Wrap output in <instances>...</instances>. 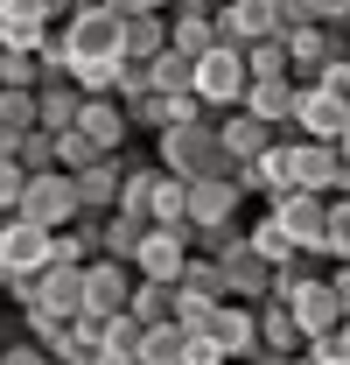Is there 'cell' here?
<instances>
[{
    "mask_svg": "<svg viewBox=\"0 0 350 365\" xmlns=\"http://www.w3.org/2000/svg\"><path fill=\"white\" fill-rule=\"evenodd\" d=\"M295 365H322V359H315V351H308V344H302V351H295Z\"/></svg>",
    "mask_w": 350,
    "mask_h": 365,
    "instance_id": "obj_52",
    "label": "cell"
},
{
    "mask_svg": "<svg viewBox=\"0 0 350 365\" xmlns=\"http://www.w3.org/2000/svg\"><path fill=\"white\" fill-rule=\"evenodd\" d=\"M127 295H133V267L98 253V260L85 267V309H78V317L105 323V317H120V309H127Z\"/></svg>",
    "mask_w": 350,
    "mask_h": 365,
    "instance_id": "obj_9",
    "label": "cell"
},
{
    "mask_svg": "<svg viewBox=\"0 0 350 365\" xmlns=\"http://www.w3.org/2000/svg\"><path fill=\"white\" fill-rule=\"evenodd\" d=\"M56 36L49 0H0V49H43Z\"/></svg>",
    "mask_w": 350,
    "mask_h": 365,
    "instance_id": "obj_15",
    "label": "cell"
},
{
    "mask_svg": "<svg viewBox=\"0 0 350 365\" xmlns=\"http://www.w3.org/2000/svg\"><path fill=\"white\" fill-rule=\"evenodd\" d=\"M344 127H350V106L336 98V91H322V85H302V106H295V134L302 140H344Z\"/></svg>",
    "mask_w": 350,
    "mask_h": 365,
    "instance_id": "obj_14",
    "label": "cell"
},
{
    "mask_svg": "<svg viewBox=\"0 0 350 365\" xmlns=\"http://www.w3.org/2000/svg\"><path fill=\"white\" fill-rule=\"evenodd\" d=\"M315 85H322V91H336V98L350 106V56H336V63H322V78H315Z\"/></svg>",
    "mask_w": 350,
    "mask_h": 365,
    "instance_id": "obj_47",
    "label": "cell"
},
{
    "mask_svg": "<svg viewBox=\"0 0 350 365\" xmlns=\"http://www.w3.org/2000/svg\"><path fill=\"white\" fill-rule=\"evenodd\" d=\"M295 106H302V78H253L245 85V113H260L273 134H295Z\"/></svg>",
    "mask_w": 350,
    "mask_h": 365,
    "instance_id": "obj_18",
    "label": "cell"
},
{
    "mask_svg": "<svg viewBox=\"0 0 350 365\" xmlns=\"http://www.w3.org/2000/svg\"><path fill=\"white\" fill-rule=\"evenodd\" d=\"M329 281H336V302H344V317H350V260H336V274H329Z\"/></svg>",
    "mask_w": 350,
    "mask_h": 365,
    "instance_id": "obj_50",
    "label": "cell"
},
{
    "mask_svg": "<svg viewBox=\"0 0 350 365\" xmlns=\"http://www.w3.org/2000/svg\"><path fill=\"white\" fill-rule=\"evenodd\" d=\"M21 190H28V169L21 162H0V218L21 211Z\"/></svg>",
    "mask_w": 350,
    "mask_h": 365,
    "instance_id": "obj_43",
    "label": "cell"
},
{
    "mask_svg": "<svg viewBox=\"0 0 350 365\" xmlns=\"http://www.w3.org/2000/svg\"><path fill=\"white\" fill-rule=\"evenodd\" d=\"M78 106H85V91L70 78H49V85H36V127L43 134H70L78 127Z\"/></svg>",
    "mask_w": 350,
    "mask_h": 365,
    "instance_id": "obj_23",
    "label": "cell"
},
{
    "mask_svg": "<svg viewBox=\"0 0 350 365\" xmlns=\"http://www.w3.org/2000/svg\"><path fill=\"white\" fill-rule=\"evenodd\" d=\"M245 239H253V253H260V260H273V267H287V260H302V246H295V232L280 225L273 211H266L260 225H245Z\"/></svg>",
    "mask_w": 350,
    "mask_h": 365,
    "instance_id": "obj_29",
    "label": "cell"
},
{
    "mask_svg": "<svg viewBox=\"0 0 350 365\" xmlns=\"http://www.w3.org/2000/svg\"><path fill=\"white\" fill-rule=\"evenodd\" d=\"M182 344H189V330H182V323H147L133 359H140V365H182Z\"/></svg>",
    "mask_w": 350,
    "mask_h": 365,
    "instance_id": "obj_30",
    "label": "cell"
},
{
    "mask_svg": "<svg viewBox=\"0 0 350 365\" xmlns=\"http://www.w3.org/2000/svg\"><path fill=\"white\" fill-rule=\"evenodd\" d=\"M56 43L70 49V63H98V56H127V14H112L105 0H85L70 21H56ZM78 78V71H70Z\"/></svg>",
    "mask_w": 350,
    "mask_h": 365,
    "instance_id": "obj_2",
    "label": "cell"
},
{
    "mask_svg": "<svg viewBox=\"0 0 350 365\" xmlns=\"http://www.w3.org/2000/svg\"><path fill=\"white\" fill-rule=\"evenodd\" d=\"M238 182H245V197H266V204L287 197V190H295V176H287V134L273 140L266 155H253V162L238 169Z\"/></svg>",
    "mask_w": 350,
    "mask_h": 365,
    "instance_id": "obj_22",
    "label": "cell"
},
{
    "mask_svg": "<svg viewBox=\"0 0 350 365\" xmlns=\"http://www.w3.org/2000/svg\"><path fill=\"white\" fill-rule=\"evenodd\" d=\"M112 14H169V0H105Z\"/></svg>",
    "mask_w": 350,
    "mask_h": 365,
    "instance_id": "obj_48",
    "label": "cell"
},
{
    "mask_svg": "<svg viewBox=\"0 0 350 365\" xmlns=\"http://www.w3.org/2000/svg\"><path fill=\"white\" fill-rule=\"evenodd\" d=\"M266 211H273L280 225L295 232V246H302V253H315V260H322V225H329V197H315V190H287V197H273Z\"/></svg>",
    "mask_w": 350,
    "mask_h": 365,
    "instance_id": "obj_10",
    "label": "cell"
},
{
    "mask_svg": "<svg viewBox=\"0 0 350 365\" xmlns=\"http://www.w3.org/2000/svg\"><path fill=\"white\" fill-rule=\"evenodd\" d=\"M91 162H98V148H91L78 127H70V134H56V169H63V176H78V169H91Z\"/></svg>",
    "mask_w": 350,
    "mask_h": 365,
    "instance_id": "obj_40",
    "label": "cell"
},
{
    "mask_svg": "<svg viewBox=\"0 0 350 365\" xmlns=\"http://www.w3.org/2000/svg\"><path fill=\"white\" fill-rule=\"evenodd\" d=\"M218 140H224V162H231V169H245V162H253V155H266V148H273V127H266L260 113H245V106H231V113H218Z\"/></svg>",
    "mask_w": 350,
    "mask_h": 365,
    "instance_id": "obj_17",
    "label": "cell"
},
{
    "mask_svg": "<svg viewBox=\"0 0 350 365\" xmlns=\"http://www.w3.org/2000/svg\"><path fill=\"white\" fill-rule=\"evenodd\" d=\"M147 218H154V225H189V182L161 169V176H154V204H147Z\"/></svg>",
    "mask_w": 350,
    "mask_h": 365,
    "instance_id": "obj_31",
    "label": "cell"
},
{
    "mask_svg": "<svg viewBox=\"0 0 350 365\" xmlns=\"http://www.w3.org/2000/svg\"><path fill=\"white\" fill-rule=\"evenodd\" d=\"M98 260V218L91 211H78L70 225L56 232V246H49V267H91Z\"/></svg>",
    "mask_w": 350,
    "mask_h": 365,
    "instance_id": "obj_24",
    "label": "cell"
},
{
    "mask_svg": "<svg viewBox=\"0 0 350 365\" xmlns=\"http://www.w3.org/2000/svg\"><path fill=\"white\" fill-rule=\"evenodd\" d=\"M147 85L161 91V98H182V91H196V63L175 56V49H161V56L147 63Z\"/></svg>",
    "mask_w": 350,
    "mask_h": 365,
    "instance_id": "obj_32",
    "label": "cell"
},
{
    "mask_svg": "<svg viewBox=\"0 0 350 365\" xmlns=\"http://www.w3.org/2000/svg\"><path fill=\"white\" fill-rule=\"evenodd\" d=\"M147 91H154V85H147V63H133V56H127V63H120V91H112V98L133 106V98H147Z\"/></svg>",
    "mask_w": 350,
    "mask_h": 365,
    "instance_id": "obj_44",
    "label": "cell"
},
{
    "mask_svg": "<svg viewBox=\"0 0 350 365\" xmlns=\"http://www.w3.org/2000/svg\"><path fill=\"white\" fill-rule=\"evenodd\" d=\"M287 21H308L302 0H218V43L253 49L266 36H280Z\"/></svg>",
    "mask_w": 350,
    "mask_h": 365,
    "instance_id": "obj_3",
    "label": "cell"
},
{
    "mask_svg": "<svg viewBox=\"0 0 350 365\" xmlns=\"http://www.w3.org/2000/svg\"><path fill=\"white\" fill-rule=\"evenodd\" d=\"M28 127H36V91H0V134L21 140Z\"/></svg>",
    "mask_w": 350,
    "mask_h": 365,
    "instance_id": "obj_37",
    "label": "cell"
},
{
    "mask_svg": "<svg viewBox=\"0 0 350 365\" xmlns=\"http://www.w3.org/2000/svg\"><path fill=\"white\" fill-rule=\"evenodd\" d=\"M154 162H161L169 176H182V182H196V176H218V169H231V162H224V140H218V113L161 127V134H154Z\"/></svg>",
    "mask_w": 350,
    "mask_h": 365,
    "instance_id": "obj_1",
    "label": "cell"
},
{
    "mask_svg": "<svg viewBox=\"0 0 350 365\" xmlns=\"http://www.w3.org/2000/svg\"><path fill=\"white\" fill-rule=\"evenodd\" d=\"M218 267H224V288H231V302H266V295H273V260H260V253H253V239L224 246Z\"/></svg>",
    "mask_w": 350,
    "mask_h": 365,
    "instance_id": "obj_13",
    "label": "cell"
},
{
    "mask_svg": "<svg viewBox=\"0 0 350 365\" xmlns=\"http://www.w3.org/2000/svg\"><path fill=\"white\" fill-rule=\"evenodd\" d=\"M14 162H21L28 176H43V169H56V134H43V127H28V134H21V148H14Z\"/></svg>",
    "mask_w": 350,
    "mask_h": 365,
    "instance_id": "obj_39",
    "label": "cell"
},
{
    "mask_svg": "<svg viewBox=\"0 0 350 365\" xmlns=\"http://www.w3.org/2000/svg\"><path fill=\"white\" fill-rule=\"evenodd\" d=\"M245 85H253V71H245V49H203L196 56V98L211 106V113H231V106H245Z\"/></svg>",
    "mask_w": 350,
    "mask_h": 365,
    "instance_id": "obj_5",
    "label": "cell"
},
{
    "mask_svg": "<svg viewBox=\"0 0 350 365\" xmlns=\"http://www.w3.org/2000/svg\"><path fill=\"white\" fill-rule=\"evenodd\" d=\"M238 204H245L238 169H218V176L189 182V225H224V218H238Z\"/></svg>",
    "mask_w": 350,
    "mask_h": 365,
    "instance_id": "obj_12",
    "label": "cell"
},
{
    "mask_svg": "<svg viewBox=\"0 0 350 365\" xmlns=\"http://www.w3.org/2000/svg\"><path fill=\"white\" fill-rule=\"evenodd\" d=\"M238 239H245L238 218H224V225H196V253H211V260H218L224 246H238Z\"/></svg>",
    "mask_w": 350,
    "mask_h": 365,
    "instance_id": "obj_41",
    "label": "cell"
},
{
    "mask_svg": "<svg viewBox=\"0 0 350 365\" xmlns=\"http://www.w3.org/2000/svg\"><path fill=\"white\" fill-rule=\"evenodd\" d=\"M322 260H350V197H329V225H322Z\"/></svg>",
    "mask_w": 350,
    "mask_h": 365,
    "instance_id": "obj_38",
    "label": "cell"
},
{
    "mask_svg": "<svg viewBox=\"0 0 350 365\" xmlns=\"http://www.w3.org/2000/svg\"><path fill=\"white\" fill-rule=\"evenodd\" d=\"M78 134H85L98 155H127V140H133L127 106H120V98H85V106H78Z\"/></svg>",
    "mask_w": 350,
    "mask_h": 365,
    "instance_id": "obj_19",
    "label": "cell"
},
{
    "mask_svg": "<svg viewBox=\"0 0 350 365\" xmlns=\"http://www.w3.org/2000/svg\"><path fill=\"white\" fill-rule=\"evenodd\" d=\"M253 309H260V344H266V351H302V344H308L287 302H273V295H266V302H253Z\"/></svg>",
    "mask_w": 350,
    "mask_h": 365,
    "instance_id": "obj_27",
    "label": "cell"
},
{
    "mask_svg": "<svg viewBox=\"0 0 350 365\" xmlns=\"http://www.w3.org/2000/svg\"><path fill=\"white\" fill-rule=\"evenodd\" d=\"M120 63H127V56H98V63H78V78H70V85L85 91V98H112V91H120Z\"/></svg>",
    "mask_w": 350,
    "mask_h": 365,
    "instance_id": "obj_36",
    "label": "cell"
},
{
    "mask_svg": "<svg viewBox=\"0 0 350 365\" xmlns=\"http://www.w3.org/2000/svg\"><path fill=\"white\" fill-rule=\"evenodd\" d=\"M21 309H49V317H78V309H85V267H43Z\"/></svg>",
    "mask_w": 350,
    "mask_h": 365,
    "instance_id": "obj_20",
    "label": "cell"
},
{
    "mask_svg": "<svg viewBox=\"0 0 350 365\" xmlns=\"http://www.w3.org/2000/svg\"><path fill=\"white\" fill-rule=\"evenodd\" d=\"M238 365H295V351H266V344H260V351H245Z\"/></svg>",
    "mask_w": 350,
    "mask_h": 365,
    "instance_id": "obj_49",
    "label": "cell"
},
{
    "mask_svg": "<svg viewBox=\"0 0 350 365\" xmlns=\"http://www.w3.org/2000/svg\"><path fill=\"white\" fill-rule=\"evenodd\" d=\"M189 253H196V225H147L140 253H133V274L140 281H182Z\"/></svg>",
    "mask_w": 350,
    "mask_h": 365,
    "instance_id": "obj_6",
    "label": "cell"
},
{
    "mask_svg": "<svg viewBox=\"0 0 350 365\" xmlns=\"http://www.w3.org/2000/svg\"><path fill=\"white\" fill-rule=\"evenodd\" d=\"M182 365H231V359L211 344V330H189V344H182Z\"/></svg>",
    "mask_w": 350,
    "mask_h": 365,
    "instance_id": "obj_46",
    "label": "cell"
},
{
    "mask_svg": "<svg viewBox=\"0 0 350 365\" xmlns=\"http://www.w3.org/2000/svg\"><path fill=\"white\" fill-rule=\"evenodd\" d=\"M203 330H211V344H218L231 365L245 359V351H260V309H253V302H218Z\"/></svg>",
    "mask_w": 350,
    "mask_h": 365,
    "instance_id": "obj_16",
    "label": "cell"
},
{
    "mask_svg": "<svg viewBox=\"0 0 350 365\" xmlns=\"http://www.w3.org/2000/svg\"><path fill=\"white\" fill-rule=\"evenodd\" d=\"M245 71H253V78H295V56H287L280 36H266V43L245 49Z\"/></svg>",
    "mask_w": 350,
    "mask_h": 365,
    "instance_id": "obj_35",
    "label": "cell"
},
{
    "mask_svg": "<svg viewBox=\"0 0 350 365\" xmlns=\"http://www.w3.org/2000/svg\"><path fill=\"white\" fill-rule=\"evenodd\" d=\"M169 49V14H127V56L133 63H154Z\"/></svg>",
    "mask_w": 350,
    "mask_h": 365,
    "instance_id": "obj_28",
    "label": "cell"
},
{
    "mask_svg": "<svg viewBox=\"0 0 350 365\" xmlns=\"http://www.w3.org/2000/svg\"><path fill=\"white\" fill-rule=\"evenodd\" d=\"M14 218H28V225H43V232H63L70 218H78V182L63 176V169L28 176V190H21V211H14Z\"/></svg>",
    "mask_w": 350,
    "mask_h": 365,
    "instance_id": "obj_7",
    "label": "cell"
},
{
    "mask_svg": "<svg viewBox=\"0 0 350 365\" xmlns=\"http://www.w3.org/2000/svg\"><path fill=\"white\" fill-rule=\"evenodd\" d=\"M78 211H91V218H105L112 204H120V182H127V155H98L91 169H78Z\"/></svg>",
    "mask_w": 350,
    "mask_h": 365,
    "instance_id": "obj_21",
    "label": "cell"
},
{
    "mask_svg": "<svg viewBox=\"0 0 350 365\" xmlns=\"http://www.w3.org/2000/svg\"><path fill=\"white\" fill-rule=\"evenodd\" d=\"M336 148H344V162H350V127H344V140H336Z\"/></svg>",
    "mask_w": 350,
    "mask_h": 365,
    "instance_id": "obj_53",
    "label": "cell"
},
{
    "mask_svg": "<svg viewBox=\"0 0 350 365\" xmlns=\"http://www.w3.org/2000/svg\"><path fill=\"white\" fill-rule=\"evenodd\" d=\"M287 176H295V190H315V197H336V176H344V148H329V140H302V134H287Z\"/></svg>",
    "mask_w": 350,
    "mask_h": 365,
    "instance_id": "obj_8",
    "label": "cell"
},
{
    "mask_svg": "<svg viewBox=\"0 0 350 365\" xmlns=\"http://www.w3.org/2000/svg\"><path fill=\"white\" fill-rule=\"evenodd\" d=\"M43 85V56L36 49H0V91H36Z\"/></svg>",
    "mask_w": 350,
    "mask_h": 365,
    "instance_id": "obj_34",
    "label": "cell"
},
{
    "mask_svg": "<svg viewBox=\"0 0 350 365\" xmlns=\"http://www.w3.org/2000/svg\"><path fill=\"white\" fill-rule=\"evenodd\" d=\"M127 317L140 323V330H147V323H175V281H140V274H133Z\"/></svg>",
    "mask_w": 350,
    "mask_h": 365,
    "instance_id": "obj_26",
    "label": "cell"
},
{
    "mask_svg": "<svg viewBox=\"0 0 350 365\" xmlns=\"http://www.w3.org/2000/svg\"><path fill=\"white\" fill-rule=\"evenodd\" d=\"M147 225H154V218H133V211H105V218H98V253H105V260H127V267H133V253H140Z\"/></svg>",
    "mask_w": 350,
    "mask_h": 365,
    "instance_id": "obj_25",
    "label": "cell"
},
{
    "mask_svg": "<svg viewBox=\"0 0 350 365\" xmlns=\"http://www.w3.org/2000/svg\"><path fill=\"white\" fill-rule=\"evenodd\" d=\"M189 98V91H182ZM182 98H161V91H147V98H133L127 106V127L133 134H161V127H175V113H182Z\"/></svg>",
    "mask_w": 350,
    "mask_h": 365,
    "instance_id": "obj_33",
    "label": "cell"
},
{
    "mask_svg": "<svg viewBox=\"0 0 350 365\" xmlns=\"http://www.w3.org/2000/svg\"><path fill=\"white\" fill-rule=\"evenodd\" d=\"M14 148H21V140H7V134H0V162H14Z\"/></svg>",
    "mask_w": 350,
    "mask_h": 365,
    "instance_id": "obj_51",
    "label": "cell"
},
{
    "mask_svg": "<svg viewBox=\"0 0 350 365\" xmlns=\"http://www.w3.org/2000/svg\"><path fill=\"white\" fill-rule=\"evenodd\" d=\"M49 246H56V232L28 225V218H0V267H7V281L14 274H43Z\"/></svg>",
    "mask_w": 350,
    "mask_h": 365,
    "instance_id": "obj_11",
    "label": "cell"
},
{
    "mask_svg": "<svg viewBox=\"0 0 350 365\" xmlns=\"http://www.w3.org/2000/svg\"><path fill=\"white\" fill-rule=\"evenodd\" d=\"M302 14L322 29H350V0H302Z\"/></svg>",
    "mask_w": 350,
    "mask_h": 365,
    "instance_id": "obj_45",
    "label": "cell"
},
{
    "mask_svg": "<svg viewBox=\"0 0 350 365\" xmlns=\"http://www.w3.org/2000/svg\"><path fill=\"white\" fill-rule=\"evenodd\" d=\"M0 365H56V359H49V344H36V337L21 330V337L0 344Z\"/></svg>",
    "mask_w": 350,
    "mask_h": 365,
    "instance_id": "obj_42",
    "label": "cell"
},
{
    "mask_svg": "<svg viewBox=\"0 0 350 365\" xmlns=\"http://www.w3.org/2000/svg\"><path fill=\"white\" fill-rule=\"evenodd\" d=\"M218 302H231L224 267L211 260V253H189V267H182V281H175V323H182V330H203Z\"/></svg>",
    "mask_w": 350,
    "mask_h": 365,
    "instance_id": "obj_4",
    "label": "cell"
}]
</instances>
